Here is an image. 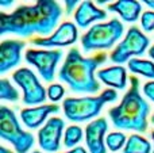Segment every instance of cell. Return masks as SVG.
Segmentation results:
<instances>
[{
    "instance_id": "6da1fadb",
    "label": "cell",
    "mask_w": 154,
    "mask_h": 153,
    "mask_svg": "<svg viewBox=\"0 0 154 153\" xmlns=\"http://www.w3.org/2000/svg\"><path fill=\"white\" fill-rule=\"evenodd\" d=\"M62 8L54 0H39L34 5H20L14 12H0V35L14 34L26 38L39 34L49 37L57 27Z\"/></svg>"
},
{
    "instance_id": "7a4b0ae2",
    "label": "cell",
    "mask_w": 154,
    "mask_h": 153,
    "mask_svg": "<svg viewBox=\"0 0 154 153\" xmlns=\"http://www.w3.org/2000/svg\"><path fill=\"white\" fill-rule=\"evenodd\" d=\"M107 61V54L99 53L93 57H82L79 49L68 52L66 58L58 72V79L68 84L76 94H95L100 89V83L95 73L100 65Z\"/></svg>"
},
{
    "instance_id": "3957f363",
    "label": "cell",
    "mask_w": 154,
    "mask_h": 153,
    "mask_svg": "<svg viewBox=\"0 0 154 153\" xmlns=\"http://www.w3.org/2000/svg\"><path fill=\"white\" fill-rule=\"evenodd\" d=\"M150 105L139 92L138 77H130V89L125 94L120 103L108 111V117L116 129L145 133L147 129V117Z\"/></svg>"
},
{
    "instance_id": "277c9868",
    "label": "cell",
    "mask_w": 154,
    "mask_h": 153,
    "mask_svg": "<svg viewBox=\"0 0 154 153\" xmlns=\"http://www.w3.org/2000/svg\"><path fill=\"white\" fill-rule=\"evenodd\" d=\"M118 99V92L109 88L103 91L97 96L66 98L62 103L64 113L72 122H87L100 114L101 108L107 103H112Z\"/></svg>"
},
{
    "instance_id": "5b68a950",
    "label": "cell",
    "mask_w": 154,
    "mask_h": 153,
    "mask_svg": "<svg viewBox=\"0 0 154 153\" xmlns=\"http://www.w3.org/2000/svg\"><path fill=\"white\" fill-rule=\"evenodd\" d=\"M125 27L119 19H111L106 23H96L87 30L81 38V46L85 52L111 49L122 38Z\"/></svg>"
},
{
    "instance_id": "8992f818",
    "label": "cell",
    "mask_w": 154,
    "mask_h": 153,
    "mask_svg": "<svg viewBox=\"0 0 154 153\" xmlns=\"http://www.w3.org/2000/svg\"><path fill=\"white\" fill-rule=\"evenodd\" d=\"M0 137L10 142L16 153H29L34 146V136L24 132L15 113L7 106L0 107Z\"/></svg>"
},
{
    "instance_id": "52a82bcc",
    "label": "cell",
    "mask_w": 154,
    "mask_h": 153,
    "mask_svg": "<svg viewBox=\"0 0 154 153\" xmlns=\"http://www.w3.org/2000/svg\"><path fill=\"white\" fill-rule=\"evenodd\" d=\"M149 45H150V39L138 27H130L126 37L111 52L109 60L112 62H115V64H123L126 61H130L131 57L145 54Z\"/></svg>"
},
{
    "instance_id": "ba28073f",
    "label": "cell",
    "mask_w": 154,
    "mask_h": 153,
    "mask_svg": "<svg viewBox=\"0 0 154 153\" xmlns=\"http://www.w3.org/2000/svg\"><path fill=\"white\" fill-rule=\"evenodd\" d=\"M12 80L23 91V103L27 106H41L48 98V89L41 84L39 79L29 68H20L12 73Z\"/></svg>"
},
{
    "instance_id": "9c48e42d",
    "label": "cell",
    "mask_w": 154,
    "mask_h": 153,
    "mask_svg": "<svg viewBox=\"0 0 154 153\" xmlns=\"http://www.w3.org/2000/svg\"><path fill=\"white\" fill-rule=\"evenodd\" d=\"M62 50L60 49H29L26 52V60L27 64L37 68L39 76L45 81H51L56 75V69L58 62L62 60Z\"/></svg>"
},
{
    "instance_id": "30bf717a",
    "label": "cell",
    "mask_w": 154,
    "mask_h": 153,
    "mask_svg": "<svg viewBox=\"0 0 154 153\" xmlns=\"http://www.w3.org/2000/svg\"><path fill=\"white\" fill-rule=\"evenodd\" d=\"M77 38H79V31H77L76 24L72 22H64L49 37L34 38L32 45L41 46V48H65V46L76 43Z\"/></svg>"
},
{
    "instance_id": "8fae6325",
    "label": "cell",
    "mask_w": 154,
    "mask_h": 153,
    "mask_svg": "<svg viewBox=\"0 0 154 153\" xmlns=\"http://www.w3.org/2000/svg\"><path fill=\"white\" fill-rule=\"evenodd\" d=\"M65 129L64 119L58 117L50 118L38 132V144L45 152L54 153L61 148V138Z\"/></svg>"
},
{
    "instance_id": "7c38bea8",
    "label": "cell",
    "mask_w": 154,
    "mask_h": 153,
    "mask_svg": "<svg viewBox=\"0 0 154 153\" xmlns=\"http://www.w3.org/2000/svg\"><path fill=\"white\" fill-rule=\"evenodd\" d=\"M108 123L106 118H97L85 127V142L89 153H107L106 133Z\"/></svg>"
},
{
    "instance_id": "4fadbf2b",
    "label": "cell",
    "mask_w": 154,
    "mask_h": 153,
    "mask_svg": "<svg viewBox=\"0 0 154 153\" xmlns=\"http://www.w3.org/2000/svg\"><path fill=\"white\" fill-rule=\"evenodd\" d=\"M26 43L19 39H4L0 43V73L18 67L22 60V50Z\"/></svg>"
},
{
    "instance_id": "5bb4252c",
    "label": "cell",
    "mask_w": 154,
    "mask_h": 153,
    "mask_svg": "<svg viewBox=\"0 0 154 153\" xmlns=\"http://www.w3.org/2000/svg\"><path fill=\"white\" fill-rule=\"evenodd\" d=\"M58 105H41L35 107L24 108L20 113V119L29 129H37L46 121L50 114H58Z\"/></svg>"
},
{
    "instance_id": "9a60e30c",
    "label": "cell",
    "mask_w": 154,
    "mask_h": 153,
    "mask_svg": "<svg viewBox=\"0 0 154 153\" xmlns=\"http://www.w3.org/2000/svg\"><path fill=\"white\" fill-rule=\"evenodd\" d=\"M107 18V12L104 10L97 8L92 2H82L77 7L75 12L76 24L81 29H87L89 24L97 20H103Z\"/></svg>"
},
{
    "instance_id": "2e32d148",
    "label": "cell",
    "mask_w": 154,
    "mask_h": 153,
    "mask_svg": "<svg viewBox=\"0 0 154 153\" xmlns=\"http://www.w3.org/2000/svg\"><path fill=\"white\" fill-rule=\"evenodd\" d=\"M97 77L101 83L112 89H125L127 86V72L120 65L97 70Z\"/></svg>"
},
{
    "instance_id": "e0dca14e",
    "label": "cell",
    "mask_w": 154,
    "mask_h": 153,
    "mask_svg": "<svg viewBox=\"0 0 154 153\" xmlns=\"http://www.w3.org/2000/svg\"><path fill=\"white\" fill-rule=\"evenodd\" d=\"M107 10L109 12L118 14L125 22L133 23V22L138 20L142 12V5L141 3L135 2V0H119V2H115L111 5H108Z\"/></svg>"
},
{
    "instance_id": "ac0fdd59",
    "label": "cell",
    "mask_w": 154,
    "mask_h": 153,
    "mask_svg": "<svg viewBox=\"0 0 154 153\" xmlns=\"http://www.w3.org/2000/svg\"><path fill=\"white\" fill-rule=\"evenodd\" d=\"M123 153H153L152 145L145 137L139 134H131L127 138Z\"/></svg>"
},
{
    "instance_id": "d6986e66",
    "label": "cell",
    "mask_w": 154,
    "mask_h": 153,
    "mask_svg": "<svg viewBox=\"0 0 154 153\" xmlns=\"http://www.w3.org/2000/svg\"><path fill=\"white\" fill-rule=\"evenodd\" d=\"M128 69L135 75H141L146 79H154V62L150 60L131 58L128 61Z\"/></svg>"
},
{
    "instance_id": "ffe728a7",
    "label": "cell",
    "mask_w": 154,
    "mask_h": 153,
    "mask_svg": "<svg viewBox=\"0 0 154 153\" xmlns=\"http://www.w3.org/2000/svg\"><path fill=\"white\" fill-rule=\"evenodd\" d=\"M82 136H84V132L82 129L79 126V125H70V126L66 127L64 134V145L66 148H76V145H79L82 140Z\"/></svg>"
},
{
    "instance_id": "44dd1931",
    "label": "cell",
    "mask_w": 154,
    "mask_h": 153,
    "mask_svg": "<svg viewBox=\"0 0 154 153\" xmlns=\"http://www.w3.org/2000/svg\"><path fill=\"white\" fill-rule=\"evenodd\" d=\"M126 142H127V138H126L125 133L122 132H112L106 138V145L108 151L111 152H118L120 149H125Z\"/></svg>"
},
{
    "instance_id": "7402d4cb",
    "label": "cell",
    "mask_w": 154,
    "mask_h": 153,
    "mask_svg": "<svg viewBox=\"0 0 154 153\" xmlns=\"http://www.w3.org/2000/svg\"><path fill=\"white\" fill-rule=\"evenodd\" d=\"M0 99L10 100V102H16L19 99L18 89L11 84V81L8 79H2L0 80Z\"/></svg>"
},
{
    "instance_id": "603a6c76",
    "label": "cell",
    "mask_w": 154,
    "mask_h": 153,
    "mask_svg": "<svg viewBox=\"0 0 154 153\" xmlns=\"http://www.w3.org/2000/svg\"><path fill=\"white\" fill-rule=\"evenodd\" d=\"M65 95V88L61 86V84H50L48 88V98L51 100V102L56 105L57 102H60V100L64 98Z\"/></svg>"
},
{
    "instance_id": "cb8c5ba5",
    "label": "cell",
    "mask_w": 154,
    "mask_h": 153,
    "mask_svg": "<svg viewBox=\"0 0 154 153\" xmlns=\"http://www.w3.org/2000/svg\"><path fill=\"white\" fill-rule=\"evenodd\" d=\"M141 26L143 31L152 33L154 31V11H146L141 16Z\"/></svg>"
},
{
    "instance_id": "d4e9b609",
    "label": "cell",
    "mask_w": 154,
    "mask_h": 153,
    "mask_svg": "<svg viewBox=\"0 0 154 153\" xmlns=\"http://www.w3.org/2000/svg\"><path fill=\"white\" fill-rule=\"evenodd\" d=\"M143 94L149 100L154 103V81H147L143 86Z\"/></svg>"
},
{
    "instance_id": "484cf974",
    "label": "cell",
    "mask_w": 154,
    "mask_h": 153,
    "mask_svg": "<svg viewBox=\"0 0 154 153\" xmlns=\"http://www.w3.org/2000/svg\"><path fill=\"white\" fill-rule=\"evenodd\" d=\"M77 0H66L65 2V11H66V14H70L73 10H76V7H79L77 5Z\"/></svg>"
},
{
    "instance_id": "4316f807",
    "label": "cell",
    "mask_w": 154,
    "mask_h": 153,
    "mask_svg": "<svg viewBox=\"0 0 154 153\" xmlns=\"http://www.w3.org/2000/svg\"><path fill=\"white\" fill-rule=\"evenodd\" d=\"M65 153H88V152H87V149L82 148V146H76V148L70 149V151H68Z\"/></svg>"
},
{
    "instance_id": "83f0119b",
    "label": "cell",
    "mask_w": 154,
    "mask_h": 153,
    "mask_svg": "<svg viewBox=\"0 0 154 153\" xmlns=\"http://www.w3.org/2000/svg\"><path fill=\"white\" fill-rule=\"evenodd\" d=\"M14 4V0H0V5L2 7H10Z\"/></svg>"
},
{
    "instance_id": "f1b7e54d",
    "label": "cell",
    "mask_w": 154,
    "mask_h": 153,
    "mask_svg": "<svg viewBox=\"0 0 154 153\" xmlns=\"http://www.w3.org/2000/svg\"><path fill=\"white\" fill-rule=\"evenodd\" d=\"M0 153H14V152H11L10 149L7 148V146L2 145V146H0Z\"/></svg>"
},
{
    "instance_id": "f546056e",
    "label": "cell",
    "mask_w": 154,
    "mask_h": 153,
    "mask_svg": "<svg viewBox=\"0 0 154 153\" xmlns=\"http://www.w3.org/2000/svg\"><path fill=\"white\" fill-rule=\"evenodd\" d=\"M145 4L149 5L150 8H154V0H145Z\"/></svg>"
},
{
    "instance_id": "4dcf8cb0",
    "label": "cell",
    "mask_w": 154,
    "mask_h": 153,
    "mask_svg": "<svg viewBox=\"0 0 154 153\" xmlns=\"http://www.w3.org/2000/svg\"><path fill=\"white\" fill-rule=\"evenodd\" d=\"M149 56H150V58L152 60H154V45L149 49Z\"/></svg>"
},
{
    "instance_id": "1f68e13d",
    "label": "cell",
    "mask_w": 154,
    "mask_h": 153,
    "mask_svg": "<svg viewBox=\"0 0 154 153\" xmlns=\"http://www.w3.org/2000/svg\"><path fill=\"white\" fill-rule=\"evenodd\" d=\"M152 140H153V153H154V130L152 132Z\"/></svg>"
},
{
    "instance_id": "d6a6232c",
    "label": "cell",
    "mask_w": 154,
    "mask_h": 153,
    "mask_svg": "<svg viewBox=\"0 0 154 153\" xmlns=\"http://www.w3.org/2000/svg\"><path fill=\"white\" fill-rule=\"evenodd\" d=\"M152 122L154 123V114H153V117H152Z\"/></svg>"
},
{
    "instance_id": "836d02e7",
    "label": "cell",
    "mask_w": 154,
    "mask_h": 153,
    "mask_svg": "<svg viewBox=\"0 0 154 153\" xmlns=\"http://www.w3.org/2000/svg\"><path fill=\"white\" fill-rule=\"evenodd\" d=\"M32 153H42V152H38V151H35V152H32Z\"/></svg>"
}]
</instances>
